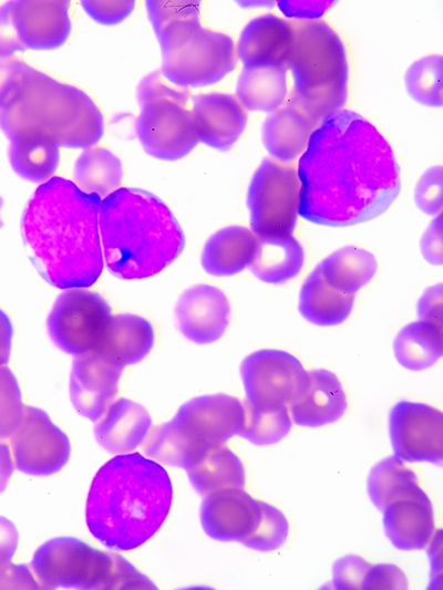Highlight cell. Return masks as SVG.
<instances>
[{
    "label": "cell",
    "instance_id": "1",
    "mask_svg": "<svg viewBox=\"0 0 443 590\" xmlns=\"http://www.w3.org/2000/svg\"><path fill=\"white\" fill-rule=\"evenodd\" d=\"M297 176L298 215L329 227L381 216L401 188L390 144L372 123L349 110H340L316 126Z\"/></svg>",
    "mask_w": 443,
    "mask_h": 590
},
{
    "label": "cell",
    "instance_id": "2",
    "mask_svg": "<svg viewBox=\"0 0 443 590\" xmlns=\"http://www.w3.org/2000/svg\"><path fill=\"white\" fill-rule=\"evenodd\" d=\"M101 197L63 177L41 184L23 211L21 230L31 260L51 286L82 289L103 270Z\"/></svg>",
    "mask_w": 443,
    "mask_h": 590
},
{
    "label": "cell",
    "instance_id": "3",
    "mask_svg": "<svg viewBox=\"0 0 443 590\" xmlns=\"http://www.w3.org/2000/svg\"><path fill=\"white\" fill-rule=\"evenodd\" d=\"M172 500V482L162 465L140 453L117 455L93 478L86 525L106 548L132 550L162 527Z\"/></svg>",
    "mask_w": 443,
    "mask_h": 590
},
{
    "label": "cell",
    "instance_id": "4",
    "mask_svg": "<svg viewBox=\"0 0 443 590\" xmlns=\"http://www.w3.org/2000/svg\"><path fill=\"white\" fill-rule=\"evenodd\" d=\"M99 226L106 267L123 280L159 273L185 247L184 232L167 205L140 188L120 187L106 195Z\"/></svg>",
    "mask_w": 443,
    "mask_h": 590
},
{
    "label": "cell",
    "instance_id": "5",
    "mask_svg": "<svg viewBox=\"0 0 443 590\" xmlns=\"http://www.w3.org/2000/svg\"><path fill=\"white\" fill-rule=\"evenodd\" d=\"M0 127L10 141L39 136L68 148H89L104 133L103 116L87 94L30 65L0 107Z\"/></svg>",
    "mask_w": 443,
    "mask_h": 590
},
{
    "label": "cell",
    "instance_id": "6",
    "mask_svg": "<svg viewBox=\"0 0 443 590\" xmlns=\"http://www.w3.org/2000/svg\"><path fill=\"white\" fill-rule=\"evenodd\" d=\"M292 27L287 60L293 81L290 104L317 126L346 103L347 53L340 37L324 21H299Z\"/></svg>",
    "mask_w": 443,
    "mask_h": 590
},
{
    "label": "cell",
    "instance_id": "7",
    "mask_svg": "<svg viewBox=\"0 0 443 590\" xmlns=\"http://www.w3.org/2000/svg\"><path fill=\"white\" fill-rule=\"evenodd\" d=\"M245 418L240 400L227 394L197 396L152 433L154 456L164 464L186 469L208 448L239 435Z\"/></svg>",
    "mask_w": 443,
    "mask_h": 590
},
{
    "label": "cell",
    "instance_id": "8",
    "mask_svg": "<svg viewBox=\"0 0 443 590\" xmlns=\"http://www.w3.org/2000/svg\"><path fill=\"white\" fill-rule=\"evenodd\" d=\"M31 568L43 588L155 589L123 557L102 551L73 537H58L34 552Z\"/></svg>",
    "mask_w": 443,
    "mask_h": 590
},
{
    "label": "cell",
    "instance_id": "9",
    "mask_svg": "<svg viewBox=\"0 0 443 590\" xmlns=\"http://www.w3.org/2000/svg\"><path fill=\"white\" fill-rule=\"evenodd\" d=\"M157 40L162 50V75L179 87L215 84L236 64L233 39L203 28L199 19L176 23Z\"/></svg>",
    "mask_w": 443,
    "mask_h": 590
},
{
    "label": "cell",
    "instance_id": "10",
    "mask_svg": "<svg viewBox=\"0 0 443 590\" xmlns=\"http://www.w3.org/2000/svg\"><path fill=\"white\" fill-rule=\"evenodd\" d=\"M299 188L292 166L262 161L247 192L251 231L257 238L291 236L298 218Z\"/></svg>",
    "mask_w": 443,
    "mask_h": 590
},
{
    "label": "cell",
    "instance_id": "11",
    "mask_svg": "<svg viewBox=\"0 0 443 590\" xmlns=\"http://www.w3.org/2000/svg\"><path fill=\"white\" fill-rule=\"evenodd\" d=\"M110 317L111 308L99 293L70 289L59 296L48 317L49 335L65 353L94 351Z\"/></svg>",
    "mask_w": 443,
    "mask_h": 590
},
{
    "label": "cell",
    "instance_id": "12",
    "mask_svg": "<svg viewBox=\"0 0 443 590\" xmlns=\"http://www.w3.org/2000/svg\"><path fill=\"white\" fill-rule=\"evenodd\" d=\"M246 403L254 406H287L301 389L307 371L291 353L262 349L240 363Z\"/></svg>",
    "mask_w": 443,
    "mask_h": 590
},
{
    "label": "cell",
    "instance_id": "13",
    "mask_svg": "<svg viewBox=\"0 0 443 590\" xmlns=\"http://www.w3.org/2000/svg\"><path fill=\"white\" fill-rule=\"evenodd\" d=\"M187 104L184 101L161 100L141 105L135 128L147 154L162 161H177L198 144Z\"/></svg>",
    "mask_w": 443,
    "mask_h": 590
},
{
    "label": "cell",
    "instance_id": "14",
    "mask_svg": "<svg viewBox=\"0 0 443 590\" xmlns=\"http://www.w3.org/2000/svg\"><path fill=\"white\" fill-rule=\"evenodd\" d=\"M389 434L394 455L402 462L441 465L443 414L420 402L399 401L389 413Z\"/></svg>",
    "mask_w": 443,
    "mask_h": 590
},
{
    "label": "cell",
    "instance_id": "15",
    "mask_svg": "<svg viewBox=\"0 0 443 590\" xmlns=\"http://www.w3.org/2000/svg\"><path fill=\"white\" fill-rule=\"evenodd\" d=\"M16 467L28 475L49 476L61 470L70 458L68 436L40 408L24 406L12 434Z\"/></svg>",
    "mask_w": 443,
    "mask_h": 590
},
{
    "label": "cell",
    "instance_id": "16",
    "mask_svg": "<svg viewBox=\"0 0 443 590\" xmlns=\"http://www.w3.org/2000/svg\"><path fill=\"white\" fill-rule=\"evenodd\" d=\"M123 369L95 351L76 355L70 377V397L78 413L97 421L117 393Z\"/></svg>",
    "mask_w": 443,
    "mask_h": 590
},
{
    "label": "cell",
    "instance_id": "17",
    "mask_svg": "<svg viewBox=\"0 0 443 590\" xmlns=\"http://www.w3.org/2000/svg\"><path fill=\"white\" fill-rule=\"evenodd\" d=\"M260 501L244 488H227L205 495L200 522L206 535L218 541L241 542L256 529Z\"/></svg>",
    "mask_w": 443,
    "mask_h": 590
},
{
    "label": "cell",
    "instance_id": "18",
    "mask_svg": "<svg viewBox=\"0 0 443 590\" xmlns=\"http://www.w3.org/2000/svg\"><path fill=\"white\" fill-rule=\"evenodd\" d=\"M175 312L179 331L186 339L208 344L224 335L229 323L230 304L218 288L197 284L183 292Z\"/></svg>",
    "mask_w": 443,
    "mask_h": 590
},
{
    "label": "cell",
    "instance_id": "19",
    "mask_svg": "<svg viewBox=\"0 0 443 590\" xmlns=\"http://www.w3.org/2000/svg\"><path fill=\"white\" fill-rule=\"evenodd\" d=\"M382 513L384 532L396 549L421 550L430 544L435 526L433 506L419 485L392 498Z\"/></svg>",
    "mask_w": 443,
    "mask_h": 590
},
{
    "label": "cell",
    "instance_id": "20",
    "mask_svg": "<svg viewBox=\"0 0 443 590\" xmlns=\"http://www.w3.org/2000/svg\"><path fill=\"white\" fill-rule=\"evenodd\" d=\"M347 407L341 382L333 372L324 369L307 372L301 389L289 403L293 423L309 428L338 422Z\"/></svg>",
    "mask_w": 443,
    "mask_h": 590
},
{
    "label": "cell",
    "instance_id": "21",
    "mask_svg": "<svg viewBox=\"0 0 443 590\" xmlns=\"http://www.w3.org/2000/svg\"><path fill=\"white\" fill-rule=\"evenodd\" d=\"M14 24L24 49L51 50L71 32L69 1H11Z\"/></svg>",
    "mask_w": 443,
    "mask_h": 590
},
{
    "label": "cell",
    "instance_id": "22",
    "mask_svg": "<svg viewBox=\"0 0 443 590\" xmlns=\"http://www.w3.org/2000/svg\"><path fill=\"white\" fill-rule=\"evenodd\" d=\"M192 115L198 141L218 151H228L241 136L247 115L230 94L206 93L193 97Z\"/></svg>",
    "mask_w": 443,
    "mask_h": 590
},
{
    "label": "cell",
    "instance_id": "23",
    "mask_svg": "<svg viewBox=\"0 0 443 590\" xmlns=\"http://www.w3.org/2000/svg\"><path fill=\"white\" fill-rule=\"evenodd\" d=\"M292 39L293 27L290 22L274 14L260 15L241 31L237 53L245 68H287Z\"/></svg>",
    "mask_w": 443,
    "mask_h": 590
},
{
    "label": "cell",
    "instance_id": "24",
    "mask_svg": "<svg viewBox=\"0 0 443 590\" xmlns=\"http://www.w3.org/2000/svg\"><path fill=\"white\" fill-rule=\"evenodd\" d=\"M104 413L94 427V436L110 453L133 451L143 443L152 426L147 410L125 397L110 404Z\"/></svg>",
    "mask_w": 443,
    "mask_h": 590
},
{
    "label": "cell",
    "instance_id": "25",
    "mask_svg": "<svg viewBox=\"0 0 443 590\" xmlns=\"http://www.w3.org/2000/svg\"><path fill=\"white\" fill-rule=\"evenodd\" d=\"M154 345V331L143 317L121 313L111 315L95 352L122 366L141 362Z\"/></svg>",
    "mask_w": 443,
    "mask_h": 590
},
{
    "label": "cell",
    "instance_id": "26",
    "mask_svg": "<svg viewBox=\"0 0 443 590\" xmlns=\"http://www.w3.org/2000/svg\"><path fill=\"white\" fill-rule=\"evenodd\" d=\"M256 249L257 237L251 230L229 226L218 230L206 241L202 266L212 276H234L251 265Z\"/></svg>",
    "mask_w": 443,
    "mask_h": 590
},
{
    "label": "cell",
    "instance_id": "27",
    "mask_svg": "<svg viewBox=\"0 0 443 590\" xmlns=\"http://www.w3.org/2000/svg\"><path fill=\"white\" fill-rule=\"evenodd\" d=\"M353 302L354 296L330 287L317 266L300 288L298 309L308 322L320 327H332L341 324L349 318Z\"/></svg>",
    "mask_w": 443,
    "mask_h": 590
},
{
    "label": "cell",
    "instance_id": "28",
    "mask_svg": "<svg viewBox=\"0 0 443 590\" xmlns=\"http://www.w3.org/2000/svg\"><path fill=\"white\" fill-rule=\"evenodd\" d=\"M313 127L301 111L288 104L265 121L261 132L264 146L272 157L290 162L305 151Z\"/></svg>",
    "mask_w": 443,
    "mask_h": 590
},
{
    "label": "cell",
    "instance_id": "29",
    "mask_svg": "<svg viewBox=\"0 0 443 590\" xmlns=\"http://www.w3.org/2000/svg\"><path fill=\"white\" fill-rule=\"evenodd\" d=\"M186 473L193 488L204 496L227 488H244L246 482L243 462L224 444L208 448Z\"/></svg>",
    "mask_w": 443,
    "mask_h": 590
},
{
    "label": "cell",
    "instance_id": "30",
    "mask_svg": "<svg viewBox=\"0 0 443 590\" xmlns=\"http://www.w3.org/2000/svg\"><path fill=\"white\" fill-rule=\"evenodd\" d=\"M305 251L291 235L279 238H257V249L250 270L259 280L281 284L301 271Z\"/></svg>",
    "mask_w": 443,
    "mask_h": 590
},
{
    "label": "cell",
    "instance_id": "31",
    "mask_svg": "<svg viewBox=\"0 0 443 590\" xmlns=\"http://www.w3.org/2000/svg\"><path fill=\"white\" fill-rule=\"evenodd\" d=\"M318 267L330 287L354 296L374 277L378 263L370 251L347 246L333 251Z\"/></svg>",
    "mask_w": 443,
    "mask_h": 590
},
{
    "label": "cell",
    "instance_id": "32",
    "mask_svg": "<svg viewBox=\"0 0 443 590\" xmlns=\"http://www.w3.org/2000/svg\"><path fill=\"white\" fill-rule=\"evenodd\" d=\"M286 72L282 66H244L236 85L238 100L250 111H275L287 96Z\"/></svg>",
    "mask_w": 443,
    "mask_h": 590
},
{
    "label": "cell",
    "instance_id": "33",
    "mask_svg": "<svg viewBox=\"0 0 443 590\" xmlns=\"http://www.w3.org/2000/svg\"><path fill=\"white\" fill-rule=\"evenodd\" d=\"M396 361L405 369L431 368L442 356L441 327L424 320L404 325L393 342Z\"/></svg>",
    "mask_w": 443,
    "mask_h": 590
},
{
    "label": "cell",
    "instance_id": "34",
    "mask_svg": "<svg viewBox=\"0 0 443 590\" xmlns=\"http://www.w3.org/2000/svg\"><path fill=\"white\" fill-rule=\"evenodd\" d=\"M9 159L22 178L41 183L49 180L60 163L59 146L39 136H23L10 141Z\"/></svg>",
    "mask_w": 443,
    "mask_h": 590
},
{
    "label": "cell",
    "instance_id": "35",
    "mask_svg": "<svg viewBox=\"0 0 443 590\" xmlns=\"http://www.w3.org/2000/svg\"><path fill=\"white\" fill-rule=\"evenodd\" d=\"M122 177L121 159L105 148H86L78 157L74 165V178L79 187L100 197L117 189Z\"/></svg>",
    "mask_w": 443,
    "mask_h": 590
},
{
    "label": "cell",
    "instance_id": "36",
    "mask_svg": "<svg viewBox=\"0 0 443 590\" xmlns=\"http://www.w3.org/2000/svg\"><path fill=\"white\" fill-rule=\"evenodd\" d=\"M418 485L414 472L394 455L381 459L371 468L367 490L372 504L382 511L392 498Z\"/></svg>",
    "mask_w": 443,
    "mask_h": 590
},
{
    "label": "cell",
    "instance_id": "37",
    "mask_svg": "<svg viewBox=\"0 0 443 590\" xmlns=\"http://www.w3.org/2000/svg\"><path fill=\"white\" fill-rule=\"evenodd\" d=\"M245 418L239 436L256 446L279 443L291 429L287 406H254L244 404Z\"/></svg>",
    "mask_w": 443,
    "mask_h": 590
},
{
    "label": "cell",
    "instance_id": "38",
    "mask_svg": "<svg viewBox=\"0 0 443 590\" xmlns=\"http://www.w3.org/2000/svg\"><path fill=\"white\" fill-rule=\"evenodd\" d=\"M442 66L441 55H427L410 65L404 84L415 102L431 107L442 106Z\"/></svg>",
    "mask_w": 443,
    "mask_h": 590
},
{
    "label": "cell",
    "instance_id": "39",
    "mask_svg": "<svg viewBox=\"0 0 443 590\" xmlns=\"http://www.w3.org/2000/svg\"><path fill=\"white\" fill-rule=\"evenodd\" d=\"M289 524L277 507L260 501V519L255 531L241 544L255 551L270 552L279 549L287 540Z\"/></svg>",
    "mask_w": 443,
    "mask_h": 590
},
{
    "label": "cell",
    "instance_id": "40",
    "mask_svg": "<svg viewBox=\"0 0 443 590\" xmlns=\"http://www.w3.org/2000/svg\"><path fill=\"white\" fill-rule=\"evenodd\" d=\"M24 406L21 390L13 372L0 368V439L11 437L19 426Z\"/></svg>",
    "mask_w": 443,
    "mask_h": 590
},
{
    "label": "cell",
    "instance_id": "41",
    "mask_svg": "<svg viewBox=\"0 0 443 590\" xmlns=\"http://www.w3.org/2000/svg\"><path fill=\"white\" fill-rule=\"evenodd\" d=\"M145 3L156 37L176 23L199 19L198 1L150 0Z\"/></svg>",
    "mask_w": 443,
    "mask_h": 590
},
{
    "label": "cell",
    "instance_id": "42",
    "mask_svg": "<svg viewBox=\"0 0 443 590\" xmlns=\"http://www.w3.org/2000/svg\"><path fill=\"white\" fill-rule=\"evenodd\" d=\"M414 200L418 208L430 216L440 215L442 208V167L426 169L419 179Z\"/></svg>",
    "mask_w": 443,
    "mask_h": 590
},
{
    "label": "cell",
    "instance_id": "43",
    "mask_svg": "<svg viewBox=\"0 0 443 590\" xmlns=\"http://www.w3.org/2000/svg\"><path fill=\"white\" fill-rule=\"evenodd\" d=\"M370 563L359 556L347 555L332 566V584L336 589H362Z\"/></svg>",
    "mask_w": 443,
    "mask_h": 590
},
{
    "label": "cell",
    "instance_id": "44",
    "mask_svg": "<svg viewBox=\"0 0 443 590\" xmlns=\"http://www.w3.org/2000/svg\"><path fill=\"white\" fill-rule=\"evenodd\" d=\"M161 100H175L189 102V93L187 90H178L169 86L163 80L159 72H154L146 75L137 86V101L140 105Z\"/></svg>",
    "mask_w": 443,
    "mask_h": 590
},
{
    "label": "cell",
    "instance_id": "45",
    "mask_svg": "<svg viewBox=\"0 0 443 590\" xmlns=\"http://www.w3.org/2000/svg\"><path fill=\"white\" fill-rule=\"evenodd\" d=\"M84 11L101 24H116L125 20L133 11L134 1H82Z\"/></svg>",
    "mask_w": 443,
    "mask_h": 590
},
{
    "label": "cell",
    "instance_id": "46",
    "mask_svg": "<svg viewBox=\"0 0 443 590\" xmlns=\"http://www.w3.org/2000/svg\"><path fill=\"white\" fill-rule=\"evenodd\" d=\"M404 573L394 565L370 566L362 589H406Z\"/></svg>",
    "mask_w": 443,
    "mask_h": 590
},
{
    "label": "cell",
    "instance_id": "47",
    "mask_svg": "<svg viewBox=\"0 0 443 590\" xmlns=\"http://www.w3.org/2000/svg\"><path fill=\"white\" fill-rule=\"evenodd\" d=\"M28 64L12 56H0V107L20 85Z\"/></svg>",
    "mask_w": 443,
    "mask_h": 590
},
{
    "label": "cell",
    "instance_id": "48",
    "mask_svg": "<svg viewBox=\"0 0 443 590\" xmlns=\"http://www.w3.org/2000/svg\"><path fill=\"white\" fill-rule=\"evenodd\" d=\"M24 50L14 24L10 1L0 7V56H12Z\"/></svg>",
    "mask_w": 443,
    "mask_h": 590
},
{
    "label": "cell",
    "instance_id": "49",
    "mask_svg": "<svg viewBox=\"0 0 443 590\" xmlns=\"http://www.w3.org/2000/svg\"><path fill=\"white\" fill-rule=\"evenodd\" d=\"M334 3L328 0H284L278 2V7L289 18L313 21L322 17Z\"/></svg>",
    "mask_w": 443,
    "mask_h": 590
},
{
    "label": "cell",
    "instance_id": "50",
    "mask_svg": "<svg viewBox=\"0 0 443 590\" xmlns=\"http://www.w3.org/2000/svg\"><path fill=\"white\" fill-rule=\"evenodd\" d=\"M441 236V215H437L424 231L420 242L424 259L432 265H441L443 261Z\"/></svg>",
    "mask_w": 443,
    "mask_h": 590
},
{
    "label": "cell",
    "instance_id": "51",
    "mask_svg": "<svg viewBox=\"0 0 443 590\" xmlns=\"http://www.w3.org/2000/svg\"><path fill=\"white\" fill-rule=\"evenodd\" d=\"M40 584L34 580L25 565H8L0 569V589H38Z\"/></svg>",
    "mask_w": 443,
    "mask_h": 590
},
{
    "label": "cell",
    "instance_id": "52",
    "mask_svg": "<svg viewBox=\"0 0 443 590\" xmlns=\"http://www.w3.org/2000/svg\"><path fill=\"white\" fill-rule=\"evenodd\" d=\"M418 314L421 320L441 327L442 318V284L432 286L425 290L418 302Z\"/></svg>",
    "mask_w": 443,
    "mask_h": 590
},
{
    "label": "cell",
    "instance_id": "53",
    "mask_svg": "<svg viewBox=\"0 0 443 590\" xmlns=\"http://www.w3.org/2000/svg\"><path fill=\"white\" fill-rule=\"evenodd\" d=\"M19 544V532L12 521L0 516V569L11 563Z\"/></svg>",
    "mask_w": 443,
    "mask_h": 590
},
{
    "label": "cell",
    "instance_id": "54",
    "mask_svg": "<svg viewBox=\"0 0 443 590\" xmlns=\"http://www.w3.org/2000/svg\"><path fill=\"white\" fill-rule=\"evenodd\" d=\"M13 327L8 314L0 309V368L9 362Z\"/></svg>",
    "mask_w": 443,
    "mask_h": 590
},
{
    "label": "cell",
    "instance_id": "55",
    "mask_svg": "<svg viewBox=\"0 0 443 590\" xmlns=\"http://www.w3.org/2000/svg\"><path fill=\"white\" fill-rule=\"evenodd\" d=\"M13 462L10 448L7 444L0 443V494L6 489L12 473Z\"/></svg>",
    "mask_w": 443,
    "mask_h": 590
},
{
    "label": "cell",
    "instance_id": "56",
    "mask_svg": "<svg viewBox=\"0 0 443 590\" xmlns=\"http://www.w3.org/2000/svg\"><path fill=\"white\" fill-rule=\"evenodd\" d=\"M3 206V199L0 197V228L2 227V219H1V209Z\"/></svg>",
    "mask_w": 443,
    "mask_h": 590
}]
</instances>
